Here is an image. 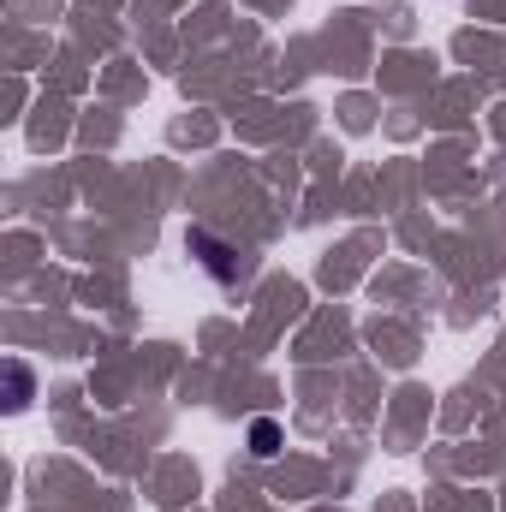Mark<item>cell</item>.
<instances>
[{"instance_id": "cell-1", "label": "cell", "mask_w": 506, "mask_h": 512, "mask_svg": "<svg viewBox=\"0 0 506 512\" xmlns=\"http://www.w3.org/2000/svg\"><path fill=\"white\" fill-rule=\"evenodd\" d=\"M191 251L203 256V262H209V268H215L221 280H239V262H233L239 251H227V245H215V239H209L203 227H191Z\"/></svg>"}, {"instance_id": "cell-2", "label": "cell", "mask_w": 506, "mask_h": 512, "mask_svg": "<svg viewBox=\"0 0 506 512\" xmlns=\"http://www.w3.org/2000/svg\"><path fill=\"white\" fill-rule=\"evenodd\" d=\"M251 453L256 459H274V453H280V423H274V417H256L251 423Z\"/></svg>"}, {"instance_id": "cell-3", "label": "cell", "mask_w": 506, "mask_h": 512, "mask_svg": "<svg viewBox=\"0 0 506 512\" xmlns=\"http://www.w3.org/2000/svg\"><path fill=\"white\" fill-rule=\"evenodd\" d=\"M6 387H12L6 411H24V405H30V370H24L18 358H6Z\"/></svg>"}]
</instances>
